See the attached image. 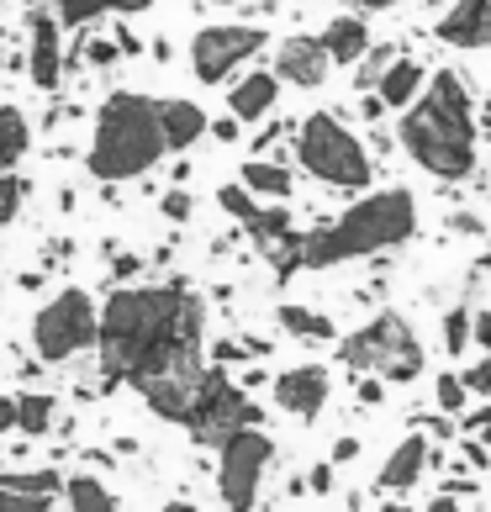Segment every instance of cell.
<instances>
[{
    "mask_svg": "<svg viewBox=\"0 0 491 512\" xmlns=\"http://www.w3.org/2000/svg\"><path fill=\"white\" fill-rule=\"evenodd\" d=\"M106 386L132 381L143 402L169 423H185L201 365V301L180 286L117 291L101 312Z\"/></svg>",
    "mask_w": 491,
    "mask_h": 512,
    "instance_id": "1",
    "label": "cell"
},
{
    "mask_svg": "<svg viewBox=\"0 0 491 512\" xmlns=\"http://www.w3.org/2000/svg\"><path fill=\"white\" fill-rule=\"evenodd\" d=\"M402 143L428 175L465 180L476 164V122H470V90L455 69H439L423 90V101L407 106Z\"/></svg>",
    "mask_w": 491,
    "mask_h": 512,
    "instance_id": "2",
    "label": "cell"
},
{
    "mask_svg": "<svg viewBox=\"0 0 491 512\" xmlns=\"http://www.w3.org/2000/svg\"><path fill=\"white\" fill-rule=\"evenodd\" d=\"M418 227V206L407 191H381L365 196L360 206H349L338 222H323L317 233L296 238V259L301 270H328V264L360 259V254H381L391 243H407Z\"/></svg>",
    "mask_w": 491,
    "mask_h": 512,
    "instance_id": "3",
    "label": "cell"
},
{
    "mask_svg": "<svg viewBox=\"0 0 491 512\" xmlns=\"http://www.w3.org/2000/svg\"><path fill=\"white\" fill-rule=\"evenodd\" d=\"M169 154L164 143V122H159V101L148 96H106L101 117H96V138H90V175L96 180H132L143 169H154Z\"/></svg>",
    "mask_w": 491,
    "mask_h": 512,
    "instance_id": "4",
    "label": "cell"
},
{
    "mask_svg": "<svg viewBox=\"0 0 491 512\" xmlns=\"http://www.w3.org/2000/svg\"><path fill=\"white\" fill-rule=\"evenodd\" d=\"M338 359H344L354 375H381L386 386H407V381H418V375H423L418 333L407 328L402 312H381L370 328H360L354 338H344Z\"/></svg>",
    "mask_w": 491,
    "mask_h": 512,
    "instance_id": "5",
    "label": "cell"
},
{
    "mask_svg": "<svg viewBox=\"0 0 491 512\" xmlns=\"http://www.w3.org/2000/svg\"><path fill=\"white\" fill-rule=\"evenodd\" d=\"M296 159L307 175H317L323 185H344V191H360L370 180V159L360 138L333 117V111H312L301 122V138H296Z\"/></svg>",
    "mask_w": 491,
    "mask_h": 512,
    "instance_id": "6",
    "label": "cell"
},
{
    "mask_svg": "<svg viewBox=\"0 0 491 512\" xmlns=\"http://www.w3.org/2000/svg\"><path fill=\"white\" fill-rule=\"evenodd\" d=\"M96 328H101V317H96V301H90V291L80 286H69L48 301L43 312H37L32 322V349L43 365H64V359H74L80 349L96 344Z\"/></svg>",
    "mask_w": 491,
    "mask_h": 512,
    "instance_id": "7",
    "label": "cell"
},
{
    "mask_svg": "<svg viewBox=\"0 0 491 512\" xmlns=\"http://www.w3.org/2000/svg\"><path fill=\"white\" fill-rule=\"evenodd\" d=\"M270 460H275V439L264 428H233L217 444V491L228 512H254Z\"/></svg>",
    "mask_w": 491,
    "mask_h": 512,
    "instance_id": "8",
    "label": "cell"
},
{
    "mask_svg": "<svg viewBox=\"0 0 491 512\" xmlns=\"http://www.w3.org/2000/svg\"><path fill=\"white\" fill-rule=\"evenodd\" d=\"M264 48V27H206L191 43V69L201 85H222L238 64H249Z\"/></svg>",
    "mask_w": 491,
    "mask_h": 512,
    "instance_id": "9",
    "label": "cell"
},
{
    "mask_svg": "<svg viewBox=\"0 0 491 512\" xmlns=\"http://www.w3.org/2000/svg\"><path fill=\"white\" fill-rule=\"evenodd\" d=\"M270 391H275V407L280 412L312 423V417H323L328 396H333V375L323 365H296V370H280L275 381H270Z\"/></svg>",
    "mask_w": 491,
    "mask_h": 512,
    "instance_id": "10",
    "label": "cell"
},
{
    "mask_svg": "<svg viewBox=\"0 0 491 512\" xmlns=\"http://www.w3.org/2000/svg\"><path fill=\"white\" fill-rule=\"evenodd\" d=\"M27 37H32V48H27V74H32V85L59 90V80H64L59 22H53V16H43V11H32V16H27Z\"/></svg>",
    "mask_w": 491,
    "mask_h": 512,
    "instance_id": "11",
    "label": "cell"
},
{
    "mask_svg": "<svg viewBox=\"0 0 491 512\" xmlns=\"http://www.w3.org/2000/svg\"><path fill=\"white\" fill-rule=\"evenodd\" d=\"M428 449L433 444L423 439V433H407V439L386 454L381 476H375V497H407V491L423 481V470H428Z\"/></svg>",
    "mask_w": 491,
    "mask_h": 512,
    "instance_id": "12",
    "label": "cell"
},
{
    "mask_svg": "<svg viewBox=\"0 0 491 512\" xmlns=\"http://www.w3.org/2000/svg\"><path fill=\"white\" fill-rule=\"evenodd\" d=\"M328 69H333V59H328L323 37H286L275 53V80H291V85H307V90L323 85Z\"/></svg>",
    "mask_w": 491,
    "mask_h": 512,
    "instance_id": "13",
    "label": "cell"
},
{
    "mask_svg": "<svg viewBox=\"0 0 491 512\" xmlns=\"http://www.w3.org/2000/svg\"><path fill=\"white\" fill-rule=\"evenodd\" d=\"M449 48H486L491 43V0H455L439 22Z\"/></svg>",
    "mask_w": 491,
    "mask_h": 512,
    "instance_id": "14",
    "label": "cell"
},
{
    "mask_svg": "<svg viewBox=\"0 0 491 512\" xmlns=\"http://www.w3.org/2000/svg\"><path fill=\"white\" fill-rule=\"evenodd\" d=\"M275 90H280V80H275V74H264V69L243 74V80L233 85V96H228L233 117H238V122H259V117H270V106H275Z\"/></svg>",
    "mask_w": 491,
    "mask_h": 512,
    "instance_id": "15",
    "label": "cell"
},
{
    "mask_svg": "<svg viewBox=\"0 0 491 512\" xmlns=\"http://www.w3.org/2000/svg\"><path fill=\"white\" fill-rule=\"evenodd\" d=\"M159 122H164V143L175 148V154L191 148L196 138H206V127H212L196 101H159Z\"/></svg>",
    "mask_w": 491,
    "mask_h": 512,
    "instance_id": "16",
    "label": "cell"
},
{
    "mask_svg": "<svg viewBox=\"0 0 491 512\" xmlns=\"http://www.w3.org/2000/svg\"><path fill=\"white\" fill-rule=\"evenodd\" d=\"M323 48H328L333 64H360L370 53V27L360 16H333L328 32H323Z\"/></svg>",
    "mask_w": 491,
    "mask_h": 512,
    "instance_id": "17",
    "label": "cell"
},
{
    "mask_svg": "<svg viewBox=\"0 0 491 512\" xmlns=\"http://www.w3.org/2000/svg\"><path fill=\"white\" fill-rule=\"evenodd\" d=\"M418 90H423V64H418V59H396V64L381 74V106L407 111L412 101H418Z\"/></svg>",
    "mask_w": 491,
    "mask_h": 512,
    "instance_id": "18",
    "label": "cell"
},
{
    "mask_svg": "<svg viewBox=\"0 0 491 512\" xmlns=\"http://www.w3.org/2000/svg\"><path fill=\"white\" fill-rule=\"evenodd\" d=\"M16 433L22 439H48L53 433V396L48 391H16Z\"/></svg>",
    "mask_w": 491,
    "mask_h": 512,
    "instance_id": "19",
    "label": "cell"
},
{
    "mask_svg": "<svg viewBox=\"0 0 491 512\" xmlns=\"http://www.w3.org/2000/svg\"><path fill=\"white\" fill-rule=\"evenodd\" d=\"M64 497H69V512H122L117 497L106 491V481L90 476V470H80V476L64 481Z\"/></svg>",
    "mask_w": 491,
    "mask_h": 512,
    "instance_id": "20",
    "label": "cell"
},
{
    "mask_svg": "<svg viewBox=\"0 0 491 512\" xmlns=\"http://www.w3.org/2000/svg\"><path fill=\"white\" fill-rule=\"evenodd\" d=\"M32 148V127L16 106H0V169H16Z\"/></svg>",
    "mask_w": 491,
    "mask_h": 512,
    "instance_id": "21",
    "label": "cell"
},
{
    "mask_svg": "<svg viewBox=\"0 0 491 512\" xmlns=\"http://www.w3.org/2000/svg\"><path fill=\"white\" fill-rule=\"evenodd\" d=\"M106 11H148V0H59V22L64 27H85V22H96V16Z\"/></svg>",
    "mask_w": 491,
    "mask_h": 512,
    "instance_id": "22",
    "label": "cell"
},
{
    "mask_svg": "<svg viewBox=\"0 0 491 512\" xmlns=\"http://www.w3.org/2000/svg\"><path fill=\"white\" fill-rule=\"evenodd\" d=\"M280 328L296 333V338H317V344H328V338H338V328L323 317V312H312V307H296V301H286L280 307Z\"/></svg>",
    "mask_w": 491,
    "mask_h": 512,
    "instance_id": "23",
    "label": "cell"
},
{
    "mask_svg": "<svg viewBox=\"0 0 491 512\" xmlns=\"http://www.w3.org/2000/svg\"><path fill=\"white\" fill-rule=\"evenodd\" d=\"M0 486L22 491V497H59L64 476H59V470H0Z\"/></svg>",
    "mask_w": 491,
    "mask_h": 512,
    "instance_id": "24",
    "label": "cell"
},
{
    "mask_svg": "<svg viewBox=\"0 0 491 512\" xmlns=\"http://www.w3.org/2000/svg\"><path fill=\"white\" fill-rule=\"evenodd\" d=\"M243 185H249V191L254 196H291V175H286V169H280V164H259V159H249V164H243Z\"/></svg>",
    "mask_w": 491,
    "mask_h": 512,
    "instance_id": "25",
    "label": "cell"
},
{
    "mask_svg": "<svg viewBox=\"0 0 491 512\" xmlns=\"http://www.w3.org/2000/svg\"><path fill=\"white\" fill-rule=\"evenodd\" d=\"M433 407L449 412V417H460V412L470 407V391H465V381H460L455 370H444L439 381H433Z\"/></svg>",
    "mask_w": 491,
    "mask_h": 512,
    "instance_id": "26",
    "label": "cell"
},
{
    "mask_svg": "<svg viewBox=\"0 0 491 512\" xmlns=\"http://www.w3.org/2000/svg\"><path fill=\"white\" fill-rule=\"evenodd\" d=\"M249 233H254L259 243H286V238H291V217H286V212H254V217H249Z\"/></svg>",
    "mask_w": 491,
    "mask_h": 512,
    "instance_id": "27",
    "label": "cell"
},
{
    "mask_svg": "<svg viewBox=\"0 0 491 512\" xmlns=\"http://www.w3.org/2000/svg\"><path fill=\"white\" fill-rule=\"evenodd\" d=\"M22 201H27V185L11 175V169H0V227H11L16 212H22Z\"/></svg>",
    "mask_w": 491,
    "mask_h": 512,
    "instance_id": "28",
    "label": "cell"
},
{
    "mask_svg": "<svg viewBox=\"0 0 491 512\" xmlns=\"http://www.w3.org/2000/svg\"><path fill=\"white\" fill-rule=\"evenodd\" d=\"M465 344H470V317H465V307H449L444 312V354H465Z\"/></svg>",
    "mask_w": 491,
    "mask_h": 512,
    "instance_id": "29",
    "label": "cell"
},
{
    "mask_svg": "<svg viewBox=\"0 0 491 512\" xmlns=\"http://www.w3.org/2000/svg\"><path fill=\"white\" fill-rule=\"evenodd\" d=\"M217 206H222V212H233V217H243V222H249L254 212H259V206H254V191H249V185H222V191H217Z\"/></svg>",
    "mask_w": 491,
    "mask_h": 512,
    "instance_id": "30",
    "label": "cell"
},
{
    "mask_svg": "<svg viewBox=\"0 0 491 512\" xmlns=\"http://www.w3.org/2000/svg\"><path fill=\"white\" fill-rule=\"evenodd\" d=\"M301 481H307L312 497H333V491H338V465L317 460V465H307V476H301Z\"/></svg>",
    "mask_w": 491,
    "mask_h": 512,
    "instance_id": "31",
    "label": "cell"
},
{
    "mask_svg": "<svg viewBox=\"0 0 491 512\" xmlns=\"http://www.w3.org/2000/svg\"><path fill=\"white\" fill-rule=\"evenodd\" d=\"M396 59H402V48H391V43H386L381 53L370 48V59H365V69H360V85H381V74H386Z\"/></svg>",
    "mask_w": 491,
    "mask_h": 512,
    "instance_id": "32",
    "label": "cell"
},
{
    "mask_svg": "<svg viewBox=\"0 0 491 512\" xmlns=\"http://www.w3.org/2000/svg\"><path fill=\"white\" fill-rule=\"evenodd\" d=\"M486 465H491V449L476 439V433H470V439L460 444V465H455V470L465 476V470H486Z\"/></svg>",
    "mask_w": 491,
    "mask_h": 512,
    "instance_id": "33",
    "label": "cell"
},
{
    "mask_svg": "<svg viewBox=\"0 0 491 512\" xmlns=\"http://www.w3.org/2000/svg\"><path fill=\"white\" fill-rule=\"evenodd\" d=\"M53 497H22V491H6L0 486V512H48Z\"/></svg>",
    "mask_w": 491,
    "mask_h": 512,
    "instance_id": "34",
    "label": "cell"
},
{
    "mask_svg": "<svg viewBox=\"0 0 491 512\" xmlns=\"http://www.w3.org/2000/svg\"><path fill=\"white\" fill-rule=\"evenodd\" d=\"M460 381H465V391H470V396H491V354L481 359V365H465Z\"/></svg>",
    "mask_w": 491,
    "mask_h": 512,
    "instance_id": "35",
    "label": "cell"
},
{
    "mask_svg": "<svg viewBox=\"0 0 491 512\" xmlns=\"http://www.w3.org/2000/svg\"><path fill=\"white\" fill-rule=\"evenodd\" d=\"M354 391H360V407H381L386 402V381H381V375H354Z\"/></svg>",
    "mask_w": 491,
    "mask_h": 512,
    "instance_id": "36",
    "label": "cell"
},
{
    "mask_svg": "<svg viewBox=\"0 0 491 512\" xmlns=\"http://www.w3.org/2000/svg\"><path fill=\"white\" fill-rule=\"evenodd\" d=\"M365 454V444L354 439V433H344V439H333V449H328V465H354Z\"/></svg>",
    "mask_w": 491,
    "mask_h": 512,
    "instance_id": "37",
    "label": "cell"
},
{
    "mask_svg": "<svg viewBox=\"0 0 491 512\" xmlns=\"http://www.w3.org/2000/svg\"><path fill=\"white\" fill-rule=\"evenodd\" d=\"M85 59H90V64H96V69H111V64H117V59H122V53H117V43H111V37H96V43H90V48H85Z\"/></svg>",
    "mask_w": 491,
    "mask_h": 512,
    "instance_id": "38",
    "label": "cell"
},
{
    "mask_svg": "<svg viewBox=\"0 0 491 512\" xmlns=\"http://www.w3.org/2000/svg\"><path fill=\"white\" fill-rule=\"evenodd\" d=\"M164 217L169 222H191V196H185V191H164Z\"/></svg>",
    "mask_w": 491,
    "mask_h": 512,
    "instance_id": "39",
    "label": "cell"
},
{
    "mask_svg": "<svg viewBox=\"0 0 491 512\" xmlns=\"http://www.w3.org/2000/svg\"><path fill=\"white\" fill-rule=\"evenodd\" d=\"M238 359H249V349L233 344V338H217V344H212V365H217V370H222V365H238Z\"/></svg>",
    "mask_w": 491,
    "mask_h": 512,
    "instance_id": "40",
    "label": "cell"
},
{
    "mask_svg": "<svg viewBox=\"0 0 491 512\" xmlns=\"http://www.w3.org/2000/svg\"><path fill=\"white\" fill-rule=\"evenodd\" d=\"M470 338H476V344L491 354V307L486 312H476V317H470Z\"/></svg>",
    "mask_w": 491,
    "mask_h": 512,
    "instance_id": "41",
    "label": "cell"
},
{
    "mask_svg": "<svg viewBox=\"0 0 491 512\" xmlns=\"http://www.w3.org/2000/svg\"><path fill=\"white\" fill-rule=\"evenodd\" d=\"M138 270H143V259H138V254H117V264H111V275H117V280L138 275Z\"/></svg>",
    "mask_w": 491,
    "mask_h": 512,
    "instance_id": "42",
    "label": "cell"
},
{
    "mask_svg": "<svg viewBox=\"0 0 491 512\" xmlns=\"http://www.w3.org/2000/svg\"><path fill=\"white\" fill-rule=\"evenodd\" d=\"M0 433H16V396H0Z\"/></svg>",
    "mask_w": 491,
    "mask_h": 512,
    "instance_id": "43",
    "label": "cell"
},
{
    "mask_svg": "<svg viewBox=\"0 0 491 512\" xmlns=\"http://www.w3.org/2000/svg\"><path fill=\"white\" fill-rule=\"evenodd\" d=\"M111 43H117V53H127V59H132V53H143V43H138L127 27H117V37H111Z\"/></svg>",
    "mask_w": 491,
    "mask_h": 512,
    "instance_id": "44",
    "label": "cell"
},
{
    "mask_svg": "<svg viewBox=\"0 0 491 512\" xmlns=\"http://www.w3.org/2000/svg\"><path fill=\"white\" fill-rule=\"evenodd\" d=\"M212 138H217V143H238V117L217 122V127H212Z\"/></svg>",
    "mask_w": 491,
    "mask_h": 512,
    "instance_id": "45",
    "label": "cell"
},
{
    "mask_svg": "<svg viewBox=\"0 0 491 512\" xmlns=\"http://www.w3.org/2000/svg\"><path fill=\"white\" fill-rule=\"evenodd\" d=\"M381 512H418L407 497H381Z\"/></svg>",
    "mask_w": 491,
    "mask_h": 512,
    "instance_id": "46",
    "label": "cell"
},
{
    "mask_svg": "<svg viewBox=\"0 0 491 512\" xmlns=\"http://www.w3.org/2000/svg\"><path fill=\"white\" fill-rule=\"evenodd\" d=\"M428 512H460V502L444 491V497H433V502H428Z\"/></svg>",
    "mask_w": 491,
    "mask_h": 512,
    "instance_id": "47",
    "label": "cell"
},
{
    "mask_svg": "<svg viewBox=\"0 0 491 512\" xmlns=\"http://www.w3.org/2000/svg\"><path fill=\"white\" fill-rule=\"evenodd\" d=\"M354 6H370V11H381V6H396V0H354Z\"/></svg>",
    "mask_w": 491,
    "mask_h": 512,
    "instance_id": "48",
    "label": "cell"
},
{
    "mask_svg": "<svg viewBox=\"0 0 491 512\" xmlns=\"http://www.w3.org/2000/svg\"><path fill=\"white\" fill-rule=\"evenodd\" d=\"M222 6H233V0H222Z\"/></svg>",
    "mask_w": 491,
    "mask_h": 512,
    "instance_id": "49",
    "label": "cell"
},
{
    "mask_svg": "<svg viewBox=\"0 0 491 512\" xmlns=\"http://www.w3.org/2000/svg\"><path fill=\"white\" fill-rule=\"evenodd\" d=\"M486 476H491V465H486Z\"/></svg>",
    "mask_w": 491,
    "mask_h": 512,
    "instance_id": "50",
    "label": "cell"
},
{
    "mask_svg": "<svg viewBox=\"0 0 491 512\" xmlns=\"http://www.w3.org/2000/svg\"><path fill=\"white\" fill-rule=\"evenodd\" d=\"M0 64H6V59H0Z\"/></svg>",
    "mask_w": 491,
    "mask_h": 512,
    "instance_id": "51",
    "label": "cell"
},
{
    "mask_svg": "<svg viewBox=\"0 0 491 512\" xmlns=\"http://www.w3.org/2000/svg\"><path fill=\"white\" fill-rule=\"evenodd\" d=\"M486 117H491V111H486Z\"/></svg>",
    "mask_w": 491,
    "mask_h": 512,
    "instance_id": "52",
    "label": "cell"
}]
</instances>
